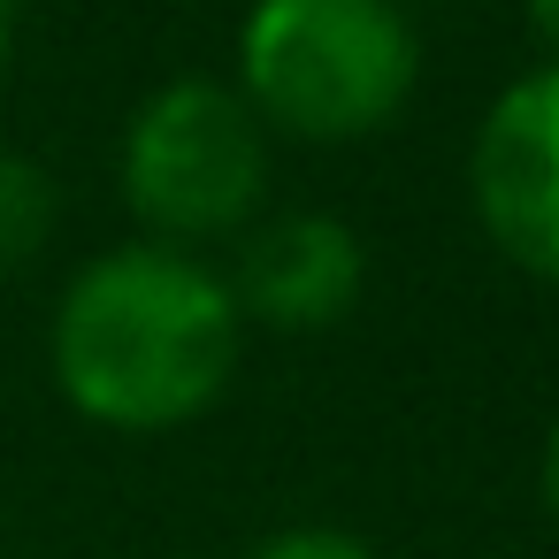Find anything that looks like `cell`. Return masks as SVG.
Wrapping results in <instances>:
<instances>
[{"label": "cell", "mask_w": 559, "mask_h": 559, "mask_svg": "<svg viewBox=\"0 0 559 559\" xmlns=\"http://www.w3.org/2000/svg\"><path fill=\"white\" fill-rule=\"evenodd\" d=\"M536 498H544V521L559 536V414L544 421V452H536Z\"/></svg>", "instance_id": "ba28073f"}, {"label": "cell", "mask_w": 559, "mask_h": 559, "mask_svg": "<svg viewBox=\"0 0 559 559\" xmlns=\"http://www.w3.org/2000/svg\"><path fill=\"white\" fill-rule=\"evenodd\" d=\"M0 9H9V16H16V9H24V0H0Z\"/></svg>", "instance_id": "8fae6325"}, {"label": "cell", "mask_w": 559, "mask_h": 559, "mask_svg": "<svg viewBox=\"0 0 559 559\" xmlns=\"http://www.w3.org/2000/svg\"><path fill=\"white\" fill-rule=\"evenodd\" d=\"M360 292H368V246L345 215L292 207V215H261L253 230H238L230 299L253 330L322 337L360 307Z\"/></svg>", "instance_id": "5b68a950"}, {"label": "cell", "mask_w": 559, "mask_h": 559, "mask_svg": "<svg viewBox=\"0 0 559 559\" xmlns=\"http://www.w3.org/2000/svg\"><path fill=\"white\" fill-rule=\"evenodd\" d=\"M9 70H16V16L0 9V100H9Z\"/></svg>", "instance_id": "30bf717a"}, {"label": "cell", "mask_w": 559, "mask_h": 559, "mask_svg": "<svg viewBox=\"0 0 559 559\" xmlns=\"http://www.w3.org/2000/svg\"><path fill=\"white\" fill-rule=\"evenodd\" d=\"M62 230V185L47 162L0 146V276H24Z\"/></svg>", "instance_id": "8992f818"}, {"label": "cell", "mask_w": 559, "mask_h": 559, "mask_svg": "<svg viewBox=\"0 0 559 559\" xmlns=\"http://www.w3.org/2000/svg\"><path fill=\"white\" fill-rule=\"evenodd\" d=\"M276 177V139L223 78H169L154 85L116 146V192L131 223L162 246H223L261 223Z\"/></svg>", "instance_id": "3957f363"}, {"label": "cell", "mask_w": 559, "mask_h": 559, "mask_svg": "<svg viewBox=\"0 0 559 559\" xmlns=\"http://www.w3.org/2000/svg\"><path fill=\"white\" fill-rule=\"evenodd\" d=\"M467 200L483 238L528 284L559 292V62L490 93L467 146Z\"/></svg>", "instance_id": "277c9868"}, {"label": "cell", "mask_w": 559, "mask_h": 559, "mask_svg": "<svg viewBox=\"0 0 559 559\" xmlns=\"http://www.w3.org/2000/svg\"><path fill=\"white\" fill-rule=\"evenodd\" d=\"M246 353L230 276L185 246L131 238L93 253L47 322V368L78 421L116 437H169L223 406Z\"/></svg>", "instance_id": "6da1fadb"}, {"label": "cell", "mask_w": 559, "mask_h": 559, "mask_svg": "<svg viewBox=\"0 0 559 559\" xmlns=\"http://www.w3.org/2000/svg\"><path fill=\"white\" fill-rule=\"evenodd\" d=\"M521 9H528V32L544 39V55L559 62V0H521Z\"/></svg>", "instance_id": "9c48e42d"}, {"label": "cell", "mask_w": 559, "mask_h": 559, "mask_svg": "<svg viewBox=\"0 0 559 559\" xmlns=\"http://www.w3.org/2000/svg\"><path fill=\"white\" fill-rule=\"evenodd\" d=\"M230 85L269 139L360 146L406 116L421 85V32L399 0H253Z\"/></svg>", "instance_id": "7a4b0ae2"}, {"label": "cell", "mask_w": 559, "mask_h": 559, "mask_svg": "<svg viewBox=\"0 0 559 559\" xmlns=\"http://www.w3.org/2000/svg\"><path fill=\"white\" fill-rule=\"evenodd\" d=\"M246 559H376V544L353 536V528H330V521H299V528L261 536Z\"/></svg>", "instance_id": "52a82bcc"}]
</instances>
